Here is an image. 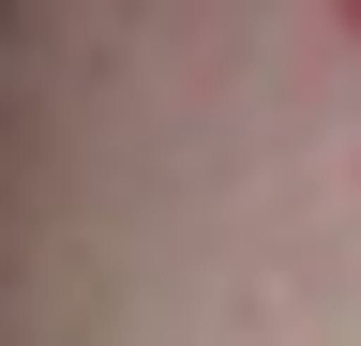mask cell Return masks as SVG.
<instances>
[{
	"label": "cell",
	"mask_w": 361,
	"mask_h": 346,
	"mask_svg": "<svg viewBox=\"0 0 361 346\" xmlns=\"http://www.w3.org/2000/svg\"><path fill=\"white\" fill-rule=\"evenodd\" d=\"M346 30H361V0H346Z\"/></svg>",
	"instance_id": "cell-1"
}]
</instances>
